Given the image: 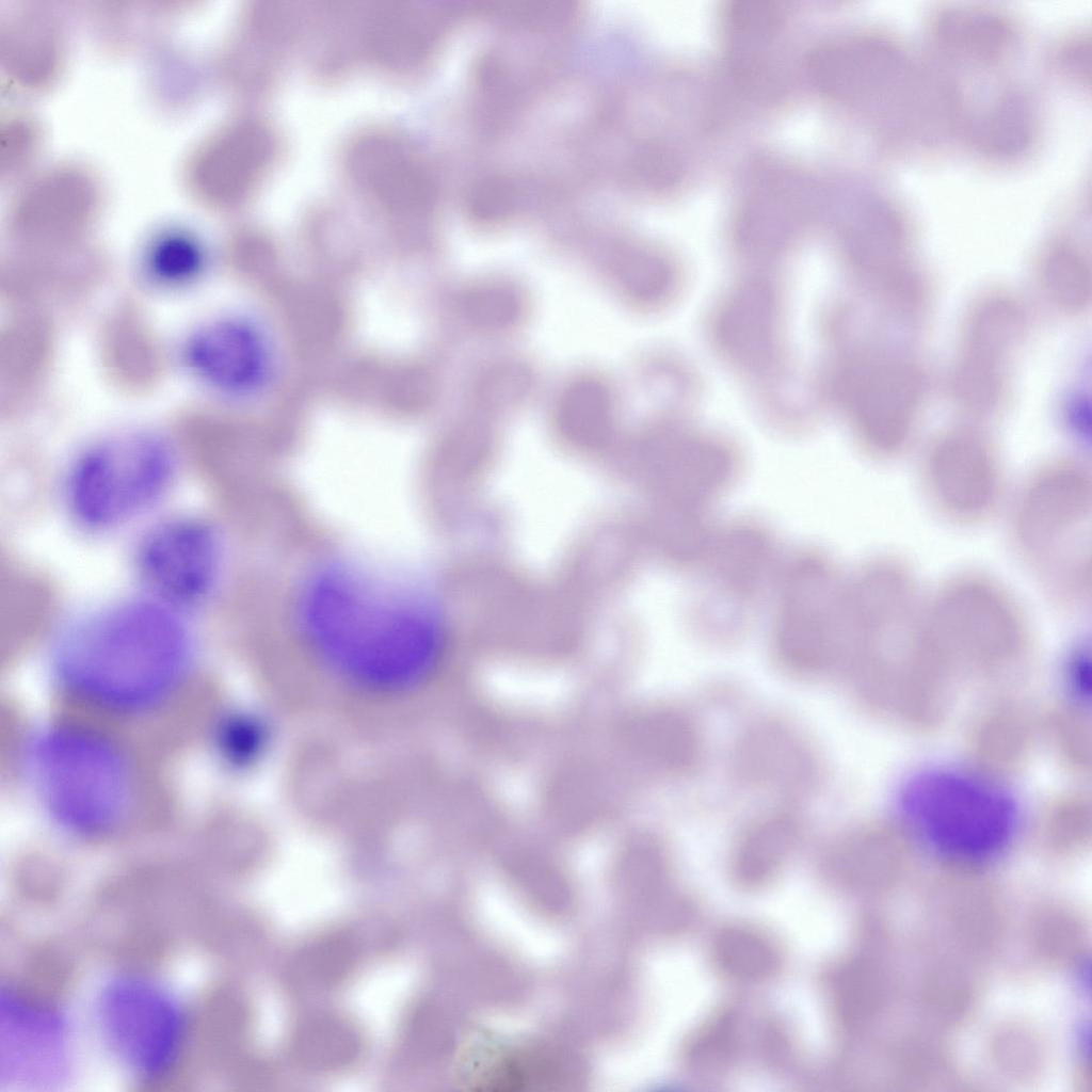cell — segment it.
Returning <instances> with one entry per match:
<instances>
[{"label":"cell","mask_w":1092,"mask_h":1092,"mask_svg":"<svg viewBox=\"0 0 1092 1092\" xmlns=\"http://www.w3.org/2000/svg\"><path fill=\"white\" fill-rule=\"evenodd\" d=\"M387 580L350 562L330 563L303 587L299 623L339 674L364 687L396 690L433 671L445 636L423 595Z\"/></svg>","instance_id":"6da1fadb"},{"label":"cell","mask_w":1092,"mask_h":1092,"mask_svg":"<svg viewBox=\"0 0 1092 1092\" xmlns=\"http://www.w3.org/2000/svg\"><path fill=\"white\" fill-rule=\"evenodd\" d=\"M192 641L178 611L152 599L112 604L76 622L55 649L60 678L79 695L138 709L166 695L183 675Z\"/></svg>","instance_id":"7a4b0ae2"},{"label":"cell","mask_w":1092,"mask_h":1092,"mask_svg":"<svg viewBox=\"0 0 1092 1092\" xmlns=\"http://www.w3.org/2000/svg\"><path fill=\"white\" fill-rule=\"evenodd\" d=\"M29 772L43 804L70 831L98 834L119 822L131 784L118 751L75 727L42 734L29 753Z\"/></svg>","instance_id":"3957f363"},{"label":"cell","mask_w":1092,"mask_h":1092,"mask_svg":"<svg viewBox=\"0 0 1092 1092\" xmlns=\"http://www.w3.org/2000/svg\"><path fill=\"white\" fill-rule=\"evenodd\" d=\"M168 443L150 432L113 435L84 449L66 476L64 497L82 528H117L154 507L175 477Z\"/></svg>","instance_id":"277c9868"},{"label":"cell","mask_w":1092,"mask_h":1092,"mask_svg":"<svg viewBox=\"0 0 1092 1092\" xmlns=\"http://www.w3.org/2000/svg\"><path fill=\"white\" fill-rule=\"evenodd\" d=\"M836 397L863 446L879 457L901 453L915 435L926 403L928 375L914 346L878 339L842 363Z\"/></svg>","instance_id":"5b68a950"},{"label":"cell","mask_w":1092,"mask_h":1092,"mask_svg":"<svg viewBox=\"0 0 1092 1092\" xmlns=\"http://www.w3.org/2000/svg\"><path fill=\"white\" fill-rule=\"evenodd\" d=\"M1027 332L1026 306L1009 288L987 287L967 304L949 366L948 392L971 422L994 418L1008 405Z\"/></svg>","instance_id":"8992f818"},{"label":"cell","mask_w":1092,"mask_h":1092,"mask_svg":"<svg viewBox=\"0 0 1092 1092\" xmlns=\"http://www.w3.org/2000/svg\"><path fill=\"white\" fill-rule=\"evenodd\" d=\"M1088 468L1074 459L1041 466L1022 487L1012 531L1024 559L1053 580L1060 593H1076L1088 580L1082 534L1090 518Z\"/></svg>","instance_id":"52a82bcc"},{"label":"cell","mask_w":1092,"mask_h":1092,"mask_svg":"<svg viewBox=\"0 0 1092 1092\" xmlns=\"http://www.w3.org/2000/svg\"><path fill=\"white\" fill-rule=\"evenodd\" d=\"M901 808L929 840L968 854L1002 846L1016 825L1014 802L998 788L953 771H928L914 776L901 792Z\"/></svg>","instance_id":"ba28073f"},{"label":"cell","mask_w":1092,"mask_h":1092,"mask_svg":"<svg viewBox=\"0 0 1092 1092\" xmlns=\"http://www.w3.org/2000/svg\"><path fill=\"white\" fill-rule=\"evenodd\" d=\"M105 1032L114 1051L136 1075L159 1078L179 1059L186 1017L163 987L139 977L114 980L100 1002Z\"/></svg>","instance_id":"9c48e42d"},{"label":"cell","mask_w":1092,"mask_h":1092,"mask_svg":"<svg viewBox=\"0 0 1092 1092\" xmlns=\"http://www.w3.org/2000/svg\"><path fill=\"white\" fill-rule=\"evenodd\" d=\"M926 612L936 647L993 659L1017 652L1026 641L1021 607L996 580L979 573L949 579Z\"/></svg>","instance_id":"30bf717a"},{"label":"cell","mask_w":1092,"mask_h":1092,"mask_svg":"<svg viewBox=\"0 0 1092 1092\" xmlns=\"http://www.w3.org/2000/svg\"><path fill=\"white\" fill-rule=\"evenodd\" d=\"M135 571L150 598L176 610L194 608L213 594L222 571L216 530L190 516L165 519L140 540Z\"/></svg>","instance_id":"8fae6325"},{"label":"cell","mask_w":1092,"mask_h":1092,"mask_svg":"<svg viewBox=\"0 0 1092 1092\" xmlns=\"http://www.w3.org/2000/svg\"><path fill=\"white\" fill-rule=\"evenodd\" d=\"M920 478L932 507L960 524L987 518L1002 495L996 447L971 423L949 428L931 440L921 460Z\"/></svg>","instance_id":"7c38bea8"},{"label":"cell","mask_w":1092,"mask_h":1092,"mask_svg":"<svg viewBox=\"0 0 1092 1092\" xmlns=\"http://www.w3.org/2000/svg\"><path fill=\"white\" fill-rule=\"evenodd\" d=\"M397 135L370 134L348 152L351 176L367 200L389 209L423 210L435 189L418 152Z\"/></svg>","instance_id":"4fadbf2b"},{"label":"cell","mask_w":1092,"mask_h":1092,"mask_svg":"<svg viewBox=\"0 0 1092 1092\" xmlns=\"http://www.w3.org/2000/svg\"><path fill=\"white\" fill-rule=\"evenodd\" d=\"M818 572H807L787 592L775 636L782 662L792 671L810 674L823 670L832 659L836 623L842 621L844 595L834 591L822 599L820 579L812 596ZM825 580V578H824ZM823 580V581H824Z\"/></svg>","instance_id":"5bb4252c"},{"label":"cell","mask_w":1092,"mask_h":1092,"mask_svg":"<svg viewBox=\"0 0 1092 1092\" xmlns=\"http://www.w3.org/2000/svg\"><path fill=\"white\" fill-rule=\"evenodd\" d=\"M183 358L198 381L230 394L253 388L264 370V353L258 336L252 327L232 319L198 326L186 341Z\"/></svg>","instance_id":"9a60e30c"},{"label":"cell","mask_w":1092,"mask_h":1092,"mask_svg":"<svg viewBox=\"0 0 1092 1092\" xmlns=\"http://www.w3.org/2000/svg\"><path fill=\"white\" fill-rule=\"evenodd\" d=\"M777 304L770 286L751 280L738 287L724 302L716 323L722 351L735 363L759 368L775 352Z\"/></svg>","instance_id":"2e32d148"},{"label":"cell","mask_w":1092,"mask_h":1092,"mask_svg":"<svg viewBox=\"0 0 1092 1092\" xmlns=\"http://www.w3.org/2000/svg\"><path fill=\"white\" fill-rule=\"evenodd\" d=\"M99 347L103 369L117 387L142 392L161 379L163 352L133 304H122L110 314L101 328Z\"/></svg>","instance_id":"e0dca14e"},{"label":"cell","mask_w":1092,"mask_h":1092,"mask_svg":"<svg viewBox=\"0 0 1092 1092\" xmlns=\"http://www.w3.org/2000/svg\"><path fill=\"white\" fill-rule=\"evenodd\" d=\"M54 351V333L41 315L9 323L1 338V395L9 410L28 402L45 381Z\"/></svg>","instance_id":"ac0fdd59"},{"label":"cell","mask_w":1092,"mask_h":1092,"mask_svg":"<svg viewBox=\"0 0 1092 1092\" xmlns=\"http://www.w3.org/2000/svg\"><path fill=\"white\" fill-rule=\"evenodd\" d=\"M453 11L401 4L379 10L368 33L375 59L395 69L414 67L441 38Z\"/></svg>","instance_id":"d6986e66"},{"label":"cell","mask_w":1092,"mask_h":1092,"mask_svg":"<svg viewBox=\"0 0 1092 1092\" xmlns=\"http://www.w3.org/2000/svg\"><path fill=\"white\" fill-rule=\"evenodd\" d=\"M1032 283L1041 300L1063 317H1078L1092 296L1091 258L1072 237L1048 239L1037 252L1031 267Z\"/></svg>","instance_id":"ffe728a7"},{"label":"cell","mask_w":1092,"mask_h":1092,"mask_svg":"<svg viewBox=\"0 0 1092 1092\" xmlns=\"http://www.w3.org/2000/svg\"><path fill=\"white\" fill-rule=\"evenodd\" d=\"M101 266L91 257L22 256L9 263L4 287L18 304L63 301L82 295L97 283Z\"/></svg>","instance_id":"44dd1931"},{"label":"cell","mask_w":1092,"mask_h":1092,"mask_svg":"<svg viewBox=\"0 0 1092 1092\" xmlns=\"http://www.w3.org/2000/svg\"><path fill=\"white\" fill-rule=\"evenodd\" d=\"M216 150L219 197L237 200L248 194L269 170L276 151L272 130L258 122L232 127Z\"/></svg>","instance_id":"7402d4cb"},{"label":"cell","mask_w":1092,"mask_h":1092,"mask_svg":"<svg viewBox=\"0 0 1092 1092\" xmlns=\"http://www.w3.org/2000/svg\"><path fill=\"white\" fill-rule=\"evenodd\" d=\"M2 1008L7 1010L10 1067L55 1066L64 1051V1023L52 1011L9 993L2 996Z\"/></svg>","instance_id":"603a6c76"},{"label":"cell","mask_w":1092,"mask_h":1092,"mask_svg":"<svg viewBox=\"0 0 1092 1092\" xmlns=\"http://www.w3.org/2000/svg\"><path fill=\"white\" fill-rule=\"evenodd\" d=\"M613 275L625 296L641 305H657L673 294L677 285L674 263L649 247H631L614 262Z\"/></svg>","instance_id":"cb8c5ba5"},{"label":"cell","mask_w":1092,"mask_h":1092,"mask_svg":"<svg viewBox=\"0 0 1092 1092\" xmlns=\"http://www.w3.org/2000/svg\"><path fill=\"white\" fill-rule=\"evenodd\" d=\"M557 417L568 434L580 438L599 435L610 423L613 400L608 386L597 378L583 375L562 390Z\"/></svg>","instance_id":"d4e9b609"},{"label":"cell","mask_w":1092,"mask_h":1092,"mask_svg":"<svg viewBox=\"0 0 1092 1092\" xmlns=\"http://www.w3.org/2000/svg\"><path fill=\"white\" fill-rule=\"evenodd\" d=\"M200 243L183 232H167L156 238L143 258L145 275L155 284L178 288L195 282L205 269Z\"/></svg>","instance_id":"484cf974"},{"label":"cell","mask_w":1092,"mask_h":1092,"mask_svg":"<svg viewBox=\"0 0 1092 1092\" xmlns=\"http://www.w3.org/2000/svg\"><path fill=\"white\" fill-rule=\"evenodd\" d=\"M798 828L788 814H774L750 825L739 842V868L751 876L773 868L793 846Z\"/></svg>","instance_id":"4316f807"},{"label":"cell","mask_w":1092,"mask_h":1092,"mask_svg":"<svg viewBox=\"0 0 1092 1092\" xmlns=\"http://www.w3.org/2000/svg\"><path fill=\"white\" fill-rule=\"evenodd\" d=\"M464 309L473 328L499 333L516 326L526 312L520 290L504 282H486L473 286L466 294Z\"/></svg>","instance_id":"83f0119b"},{"label":"cell","mask_w":1092,"mask_h":1092,"mask_svg":"<svg viewBox=\"0 0 1092 1092\" xmlns=\"http://www.w3.org/2000/svg\"><path fill=\"white\" fill-rule=\"evenodd\" d=\"M531 375L519 364H504L489 370L480 382L479 397L485 406L505 408L516 405L531 388Z\"/></svg>","instance_id":"f1b7e54d"},{"label":"cell","mask_w":1092,"mask_h":1092,"mask_svg":"<svg viewBox=\"0 0 1092 1092\" xmlns=\"http://www.w3.org/2000/svg\"><path fill=\"white\" fill-rule=\"evenodd\" d=\"M1069 680L1076 696L1082 701L1090 698L1091 679L1089 656L1083 652L1078 653L1072 660L1069 668Z\"/></svg>","instance_id":"f546056e"}]
</instances>
